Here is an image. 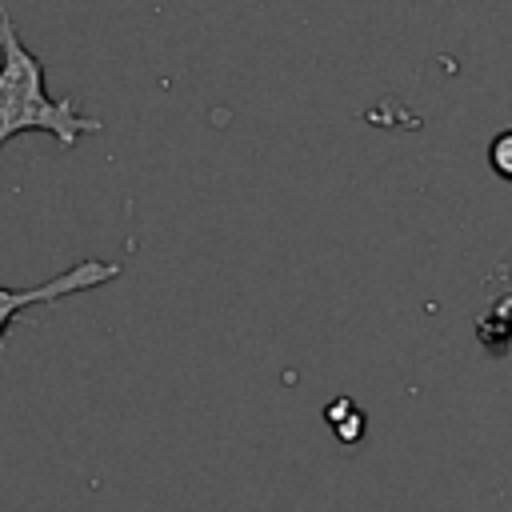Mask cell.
I'll use <instances>...</instances> for the list:
<instances>
[{
	"label": "cell",
	"instance_id": "6da1fadb",
	"mask_svg": "<svg viewBox=\"0 0 512 512\" xmlns=\"http://www.w3.org/2000/svg\"><path fill=\"white\" fill-rule=\"evenodd\" d=\"M100 116H84L76 96H48L44 64L24 48L8 8H0V148L20 132H48L64 152L80 144L84 132H100Z\"/></svg>",
	"mask_w": 512,
	"mask_h": 512
},
{
	"label": "cell",
	"instance_id": "7a4b0ae2",
	"mask_svg": "<svg viewBox=\"0 0 512 512\" xmlns=\"http://www.w3.org/2000/svg\"><path fill=\"white\" fill-rule=\"evenodd\" d=\"M116 276H120V264L116 260H96L92 256V260H80V264L56 272V276H48V280H40L32 288H4L0 284V348H4V332L12 328V320L24 308H32V304H60L64 296L92 292L100 284H112Z\"/></svg>",
	"mask_w": 512,
	"mask_h": 512
},
{
	"label": "cell",
	"instance_id": "3957f363",
	"mask_svg": "<svg viewBox=\"0 0 512 512\" xmlns=\"http://www.w3.org/2000/svg\"><path fill=\"white\" fill-rule=\"evenodd\" d=\"M488 160H492V168H496L504 180H512V128H508V132H500V136L492 140Z\"/></svg>",
	"mask_w": 512,
	"mask_h": 512
}]
</instances>
